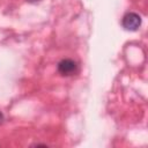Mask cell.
<instances>
[{"instance_id": "cell-4", "label": "cell", "mask_w": 148, "mask_h": 148, "mask_svg": "<svg viewBox=\"0 0 148 148\" xmlns=\"http://www.w3.org/2000/svg\"><path fill=\"white\" fill-rule=\"evenodd\" d=\"M27 1H29V2H37V1H40V0H27Z\"/></svg>"}, {"instance_id": "cell-3", "label": "cell", "mask_w": 148, "mask_h": 148, "mask_svg": "<svg viewBox=\"0 0 148 148\" xmlns=\"http://www.w3.org/2000/svg\"><path fill=\"white\" fill-rule=\"evenodd\" d=\"M2 123H3V114L0 112V125H1Z\"/></svg>"}, {"instance_id": "cell-1", "label": "cell", "mask_w": 148, "mask_h": 148, "mask_svg": "<svg viewBox=\"0 0 148 148\" xmlns=\"http://www.w3.org/2000/svg\"><path fill=\"white\" fill-rule=\"evenodd\" d=\"M141 16L136 13H133V12H130V13H126L124 16H123V20H121V25L125 30H128V31H136L140 25H141Z\"/></svg>"}, {"instance_id": "cell-2", "label": "cell", "mask_w": 148, "mask_h": 148, "mask_svg": "<svg viewBox=\"0 0 148 148\" xmlns=\"http://www.w3.org/2000/svg\"><path fill=\"white\" fill-rule=\"evenodd\" d=\"M58 72L64 76H71L77 72V64L72 59H62L58 62Z\"/></svg>"}]
</instances>
